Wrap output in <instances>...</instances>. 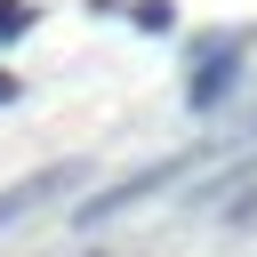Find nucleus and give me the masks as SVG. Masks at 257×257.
I'll list each match as a JSON object with an SVG mask.
<instances>
[{
    "instance_id": "1",
    "label": "nucleus",
    "mask_w": 257,
    "mask_h": 257,
    "mask_svg": "<svg viewBox=\"0 0 257 257\" xmlns=\"http://www.w3.org/2000/svg\"><path fill=\"white\" fill-rule=\"evenodd\" d=\"M201 169V153H169V161H153V169H137V177H120L112 193H88L80 209H72V225H104V217H120V209H137V201H153L161 185H177V177H193Z\"/></svg>"
},
{
    "instance_id": "2",
    "label": "nucleus",
    "mask_w": 257,
    "mask_h": 257,
    "mask_svg": "<svg viewBox=\"0 0 257 257\" xmlns=\"http://www.w3.org/2000/svg\"><path fill=\"white\" fill-rule=\"evenodd\" d=\"M80 177H88V161H48V169H32V177H16V185L0 193V225H16L24 209H40L48 193H72Z\"/></svg>"
},
{
    "instance_id": "3",
    "label": "nucleus",
    "mask_w": 257,
    "mask_h": 257,
    "mask_svg": "<svg viewBox=\"0 0 257 257\" xmlns=\"http://www.w3.org/2000/svg\"><path fill=\"white\" fill-rule=\"evenodd\" d=\"M128 24L137 32H177V8L169 0H128Z\"/></svg>"
},
{
    "instance_id": "4",
    "label": "nucleus",
    "mask_w": 257,
    "mask_h": 257,
    "mask_svg": "<svg viewBox=\"0 0 257 257\" xmlns=\"http://www.w3.org/2000/svg\"><path fill=\"white\" fill-rule=\"evenodd\" d=\"M16 32H32V0H0V40H16Z\"/></svg>"
},
{
    "instance_id": "5",
    "label": "nucleus",
    "mask_w": 257,
    "mask_h": 257,
    "mask_svg": "<svg viewBox=\"0 0 257 257\" xmlns=\"http://www.w3.org/2000/svg\"><path fill=\"white\" fill-rule=\"evenodd\" d=\"M16 88H24V80H16V72H0V104H16Z\"/></svg>"
},
{
    "instance_id": "6",
    "label": "nucleus",
    "mask_w": 257,
    "mask_h": 257,
    "mask_svg": "<svg viewBox=\"0 0 257 257\" xmlns=\"http://www.w3.org/2000/svg\"><path fill=\"white\" fill-rule=\"evenodd\" d=\"M96 257H104V249H96Z\"/></svg>"
}]
</instances>
